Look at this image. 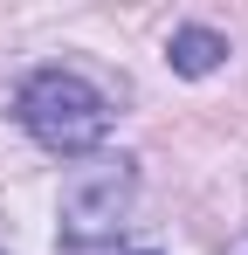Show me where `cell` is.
<instances>
[{
  "label": "cell",
  "mask_w": 248,
  "mask_h": 255,
  "mask_svg": "<svg viewBox=\"0 0 248 255\" xmlns=\"http://www.w3.org/2000/svg\"><path fill=\"white\" fill-rule=\"evenodd\" d=\"M14 118H21V131L35 138L41 152L90 159L111 138V97L90 76H76V69H35L28 83L14 90Z\"/></svg>",
  "instance_id": "6da1fadb"
},
{
  "label": "cell",
  "mask_w": 248,
  "mask_h": 255,
  "mask_svg": "<svg viewBox=\"0 0 248 255\" xmlns=\"http://www.w3.org/2000/svg\"><path fill=\"white\" fill-rule=\"evenodd\" d=\"M138 200V159L131 152H90L62 179V235L69 242H104L118 235Z\"/></svg>",
  "instance_id": "7a4b0ae2"
},
{
  "label": "cell",
  "mask_w": 248,
  "mask_h": 255,
  "mask_svg": "<svg viewBox=\"0 0 248 255\" xmlns=\"http://www.w3.org/2000/svg\"><path fill=\"white\" fill-rule=\"evenodd\" d=\"M138 255H152V249H138Z\"/></svg>",
  "instance_id": "277c9868"
},
{
  "label": "cell",
  "mask_w": 248,
  "mask_h": 255,
  "mask_svg": "<svg viewBox=\"0 0 248 255\" xmlns=\"http://www.w3.org/2000/svg\"><path fill=\"white\" fill-rule=\"evenodd\" d=\"M165 62H172V76H214L221 62H228V35H214V28H200V21H186V28H172L165 35Z\"/></svg>",
  "instance_id": "3957f363"
}]
</instances>
